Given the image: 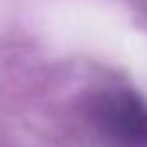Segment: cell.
Returning <instances> with one entry per match:
<instances>
[{
	"label": "cell",
	"mask_w": 147,
	"mask_h": 147,
	"mask_svg": "<svg viewBox=\"0 0 147 147\" xmlns=\"http://www.w3.org/2000/svg\"><path fill=\"white\" fill-rule=\"evenodd\" d=\"M97 130L117 147H147V106L125 89L102 91L91 102Z\"/></svg>",
	"instance_id": "1"
}]
</instances>
